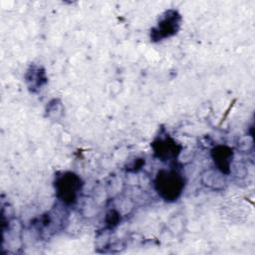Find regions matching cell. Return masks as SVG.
Here are the masks:
<instances>
[{
    "mask_svg": "<svg viewBox=\"0 0 255 255\" xmlns=\"http://www.w3.org/2000/svg\"><path fill=\"white\" fill-rule=\"evenodd\" d=\"M25 79L29 90L33 93L41 90L42 87L47 83L45 70L37 65L30 66V68L27 70Z\"/></svg>",
    "mask_w": 255,
    "mask_h": 255,
    "instance_id": "cell-6",
    "label": "cell"
},
{
    "mask_svg": "<svg viewBox=\"0 0 255 255\" xmlns=\"http://www.w3.org/2000/svg\"><path fill=\"white\" fill-rule=\"evenodd\" d=\"M82 185V180L78 174L71 171L62 172L55 179L56 195L63 204L73 205L78 200Z\"/></svg>",
    "mask_w": 255,
    "mask_h": 255,
    "instance_id": "cell-2",
    "label": "cell"
},
{
    "mask_svg": "<svg viewBox=\"0 0 255 255\" xmlns=\"http://www.w3.org/2000/svg\"><path fill=\"white\" fill-rule=\"evenodd\" d=\"M233 150L227 145H216L211 149V157L217 170L222 174H228L233 159Z\"/></svg>",
    "mask_w": 255,
    "mask_h": 255,
    "instance_id": "cell-5",
    "label": "cell"
},
{
    "mask_svg": "<svg viewBox=\"0 0 255 255\" xmlns=\"http://www.w3.org/2000/svg\"><path fill=\"white\" fill-rule=\"evenodd\" d=\"M181 23V17L176 10H167L159 18L156 26L150 31V39L152 41H161L163 39L175 35Z\"/></svg>",
    "mask_w": 255,
    "mask_h": 255,
    "instance_id": "cell-3",
    "label": "cell"
},
{
    "mask_svg": "<svg viewBox=\"0 0 255 255\" xmlns=\"http://www.w3.org/2000/svg\"><path fill=\"white\" fill-rule=\"evenodd\" d=\"M185 180L183 175L175 169H160L154 179V188L157 194L165 201L177 200L183 192Z\"/></svg>",
    "mask_w": 255,
    "mask_h": 255,
    "instance_id": "cell-1",
    "label": "cell"
},
{
    "mask_svg": "<svg viewBox=\"0 0 255 255\" xmlns=\"http://www.w3.org/2000/svg\"><path fill=\"white\" fill-rule=\"evenodd\" d=\"M154 156L161 161L174 160L181 149V146L168 134L165 136H158L151 143Z\"/></svg>",
    "mask_w": 255,
    "mask_h": 255,
    "instance_id": "cell-4",
    "label": "cell"
},
{
    "mask_svg": "<svg viewBox=\"0 0 255 255\" xmlns=\"http://www.w3.org/2000/svg\"><path fill=\"white\" fill-rule=\"evenodd\" d=\"M121 221V215L119 213V211L112 209L107 213L106 216V223L109 227L113 228L115 226H117L119 224V222Z\"/></svg>",
    "mask_w": 255,
    "mask_h": 255,
    "instance_id": "cell-7",
    "label": "cell"
}]
</instances>
